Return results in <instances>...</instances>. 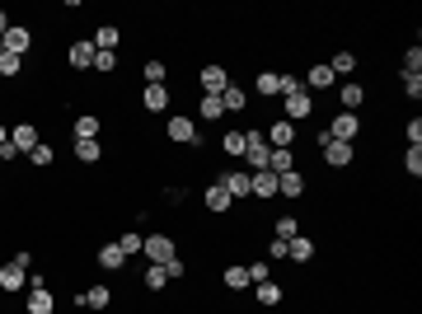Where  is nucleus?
I'll use <instances>...</instances> for the list:
<instances>
[{
	"instance_id": "f257e3e1",
	"label": "nucleus",
	"mask_w": 422,
	"mask_h": 314,
	"mask_svg": "<svg viewBox=\"0 0 422 314\" xmlns=\"http://www.w3.org/2000/svg\"><path fill=\"white\" fill-rule=\"evenodd\" d=\"M267 155H272V145L263 141V131H258V127H249V131H244V164H249V173L267 169Z\"/></svg>"
},
{
	"instance_id": "f03ea898",
	"label": "nucleus",
	"mask_w": 422,
	"mask_h": 314,
	"mask_svg": "<svg viewBox=\"0 0 422 314\" xmlns=\"http://www.w3.org/2000/svg\"><path fill=\"white\" fill-rule=\"evenodd\" d=\"M29 253H15V258H10V263L0 267V291H19V286L29 282Z\"/></svg>"
},
{
	"instance_id": "7ed1b4c3",
	"label": "nucleus",
	"mask_w": 422,
	"mask_h": 314,
	"mask_svg": "<svg viewBox=\"0 0 422 314\" xmlns=\"http://www.w3.org/2000/svg\"><path fill=\"white\" fill-rule=\"evenodd\" d=\"M141 253H146V258H150V263H174V258H178V253H174V239L169 235H150L146 239V244H141Z\"/></svg>"
},
{
	"instance_id": "20e7f679",
	"label": "nucleus",
	"mask_w": 422,
	"mask_h": 314,
	"mask_svg": "<svg viewBox=\"0 0 422 314\" xmlns=\"http://www.w3.org/2000/svg\"><path fill=\"white\" fill-rule=\"evenodd\" d=\"M263 141L272 145V150H291V141H296V122H286V117H277V122L263 131Z\"/></svg>"
},
{
	"instance_id": "39448f33",
	"label": "nucleus",
	"mask_w": 422,
	"mask_h": 314,
	"mask_svg": "<svg viewBox=\"0 0 422 314\" xmlns=\"http://www.w3.org/2000/svg\"><path fill=\"white\" fill-rule=\"evenodd\" d=\"M281 104H286V122H305L314 113V99L305 94V90H296V94H281Z\"/></svg>"
},
{
	"instance_id": "423d86ee",
	"label": "nucleus",
	"mask_w": 422,
	"mask_h": 314,
	"mask_svg": "<svg viewBox=\"0 0 422 314\" xmlns=\"http://www.w3.org/2000/svg\"><path fill=\"white\" fill-rule=\"evenodd\" d=\"M328 136H333V141H357V131H361V122H357V113H338V117H333V127H324Z\"/></svg>"
},
{
	"instance_id": "0eeeda50",
	"label": "nucleus",
	"mask_w": 422,
	"mask_h": 314,
	"mask_svg": "<svg viewBox=\"0 0 422 314\" xmlns=\"http://www.w3.org/2000/svg\"><path fill=\"white\" fill-rule=\"evenodd\" d=\"M249 197H277V173L272 169H258V173H249Z\"/></svg>"
},
{
	"instance_id": "6e6552de",
	"label": "nucleus",
	"mask_w": 422,
	"mask_h": 314,
	"mask_svg": "<svg viewBox=\"0 0 422 314\" xmlns=\"http://www.w3.org/2000/svg\"><path fill=\"white\" fill-rule=\"evenodd\" d=\"M338 99H343V113H357L361 104H366V85L347 80V85H338Z\"/></svg>"
},
{
	"instance_id": "1a4fd4ad",
	"label": "nucleus",
	"mask_w": 422,
	"mask_h": 314,
	"mask_svg": "<svg viewBox=\"0 0 422 314\" xmlns=\"http://www.w3.org/2000/svg\"><path fill=\"white\" fill-rule=\"evenodd\" d=\"M10 145H15L19 155H24V150H33V145H38V127H33V122L10 127Z\"/></svg>"
},
{
	"instance_id": "9d476101",
	"label": "nucleus",
	"mask_w": 422,
	"mask_h": 314,
	"mask_svg": "<svg viewBox=\"0 0 422 314\" xmlns=\"http://www.w3.org/2000/svg\"><path fill=\"white\" fill-rule=\"evenodd\" d=\"M324 164L328 169H347V164H352V145L347 141H328L324 145Z\"/></svg>"
},
{
	"instance_id": "9b49d317",
	"label": "nucleus",
	"mask_w": 422,
	"mask_h": 314,
	"mask_svg": "<svg viewBox=\"0 0 422 314\" xmlns=\"http://www.w3.org/2000/svg\"><path fill=\"white\" fill-rule=\"evenodd\" d=\"M220 188L230 192V197H249V169H225Z\"/></svg>"
},
{
	"instance_id": "f8f14e48",
	"label": "nucleus",
	"mask_w": 422,
	"mask_h": 314,
	"mask_svg": "<svg viewBox=\"0 0 422 314\" xmlns=\"http://www.w3.org/2000/svg\"><path fill=\"white\" fill-rule=\"evenodd\" d=\"M0 43H5V52L24 57V52H29V43H33V33H29V29H19V24H10V33H5Z\"/></svg>"
},
{
	"instance_id": "ddd939ff",
	"label": "nucleus",
	"mask_w": 422,
	"mask_h": 314,
	"mask_svg": "<svg viewBox=\"0 0 422 314\" xmlns=\"http://www.w3.org/2000/svg\"><path fill=\"white\" fill-rule=\"evenodd\" d=\"M202 90L206 94H220V90H225V85H230V76H225V66H202Z\"/></svg>"
},
{
	"instance_id": "4468645a",
	"label": "nucleus",
	"mask_w": 422,
	"mask_h": 314,
	"mask_svg": "<svg viewBox=\"0 0 422 314\" xmlns=\"http://www.w3.org/2000/svg\"><path fill=\"white\" fill-rule=\"evenodd\" d=\"M164 131H169V141H188V145H197V127L188 122V117H169V122H164Z\"/></svg>"
},
{
	"instance_id": "2eb2a0df",
	"label": "nucleus",
	"mask_w": 422,
	"mask_h": 314,
	"mask_svg": "<svg viewBox=\"0 0 422 314\" xmlns=\"http://www.w3.org/2000/svg\"><path fill=\"white\" fill-rule=\"evenodd\" d=\"M300 192H305V178H300V169L277 173V197H300Z\"/></svg>"
},
{
	"instance_id": "dca6fc26",
	"label": "nucleus",
	"mask_w": 422,
	"mask_h": 314,
	"mask_svg": "<svg viewBox=\"0 0 422 314\" xmlns=\"http://www.w3.org/2000/svg\"><path fill=\"white\" fill-rule=\"evenodd\" d=\"M24 310H29V314H52V310H57V300H52V291H47V286H33Z\"/></svg>"
},
{
	"instance_id": "f3484780",
	"label": "nucleus",
	"mask_w": 422,
	"mask_h": 314,
	"mask_svg": "<svg viewBox=\"0 0 422 314\" xmlns=\"http://www.w3.org/2000/svg\"><path fill=\"white\" fill-rule=\"evenodd\" d=\"M141 104L150 113H164L169 108V90H164V85H146V90H141Z\"/></svg>"
},
{
	"instance_id": "a211bd4d",
	"label": "nucleus",
	"mask_w": 422,
	"mask_h": 314,
	"mask_svg": "<svg viewBox=\"0 0 422 314\" xmlns=\"http://www.w3.org/2000/svg\"><path fill=\"white\" fill-rule=\"evenodd\" d=\"M99 127H104V122H99L94 113H80L71 131H76V141H99Z\"/></svg>"
},
{
	"instance_id": "6ab92c4d",
	"label": "nucleus",
	"mask_w": 422,
	"mask_h": 314,
	"mask_svg": "<svg viewBox=\"0 0 422 314\" xmlns=\"http://www.w3.org/2000/svg\"><path fill=\"white\" fill-rule=\"evenodd\" d=\"M286 258H296V263H310V258H314V239H305V235L286 239Z\"/></svg>"
},
{
	"instance_id": "aec40b11",
	"label": "nucleus",
	"mask_w": 422,
	"mask_h": 314,
	"mask_svg": "<svg viewBox=\"0 0 422 314\" xmlns=\"http://www.w3.org/2000/svg\"><path fill=\"white\" fill-rule=\"evenodd\" d=\"M66 62L76 66V71L94 66V43H71V52H66Z\"/></svg>"
},
{
	"instance_id": "412c9836",
	"label": "nucleus",
	"mask_w": 422,
	"mask_h": 314,
	"mask_svg": "<svg viewBox=\"0 0 422 314\" xmlns=\"http://www.w3.org/2000/svg\"><path fill=\"white\" fill-rule=\"evenodd\" d=\"M118 43H122V33L113 29V24H104V29L94 33V52H118Z\"/></svg>"
},
{
	"instance_id": "4be33fe9",
	"label": "nucleus",
	"mask_w": 422,
	"mask_h": 314,
	"mask_svg": "<svg viewBox=\"0 0 422 314\" xmlns=\"http://www.w3.org/2000/svg\"><path fill=\"white\" fill-rule=\"evenodd\" d=\"M220 104H225V113H244V104H249V94H244L239 85H225V90H220Z\"/></svg>"
},
{
	"instance_id": "5701e85b",
	"label": "nucleus",
	"mask_w": 422,
	"mask_h": 314,
	"mask_svg": "<svg viewBox=\"0 0 422 314\" xmlns=\"http://www.w3.org/2000/svg\"><path fill=\"white\" fill-rule=\"evenodd\" d=\"M202 202H206V211H230V202H234V197H230L225 188H220V183H211Z\"/></svg>"
},
{
	"instance_id": "b1692460",
	"label": "nucleus",
	"mask_w": 422,
	"mask_h": 314,
	"mask_svg": "<svg viewBox=\"0 0 422 314\" xmlns=\"http://www.w3.org/2000/svg\"><path fill=\"white\" fill-rule=\"evenodd\" d=\"M122 263H127V253L118 249V244H104V249H99V267H104V272H118Z\"/></svg>"
},
{
	"instance_id": "393cba45",
	"label": "nucleus",
	"mask_w": 422,
	"mask_h": 314,
	"mask_svg": "<svg viewBox=\"0 0 422 314\" xmlns=\"http://www.w3.org/2000/svg\"><path fill=\"white\" fill-rule=\"evenodd\" d=\"M328 71H333V80H338V76H352V71H357V52H333Z\"/></svg>"
},
{
	"instance_id": "a878e982",
	"label": "nucleus",
	"mask_w": 422,
	"mask_h": 314,
	"mask_svg": "<svg viewBox=\"0 0 422 314\" xmlns=\"http://www.w3.org/2000/svg\"><path fill=\"white\" fill-rule=\"evenodd\" d=\"M197 113H202L206 122H220V117H225V104H220V94H202V104H197Z\"/></svg>"
},
{
	"instance_id": "bb28decb",
	"label": "nucleus",
	"mask_w": 422,
	"mask_h": 314,
	"mask_svg": "<svg viewBox=\"0 0 422 314\" xmlns=\"http://www.w3.org/2000/svg\"><path fill=\"white\" fill-rule=\"evenodd\" d=\"M225 286H230V291H244V286H253V282H249V267L230 263V267H225Z\"/></svg>"
},
{
	"instance_id": "cd10ccee",
	"label": "nucleus",
	"mask_w": 422,
	"mask_h": 314,
	"mask_svg": "<svg viewBox=\"0 0 422 314\" xmlns=\"http://www.w3.org/2000/svg\"><path fill=\"white\" fill-rule=\"evenodd\" d=\"M305 85H310V90H328V85H338V80H333V71H328V66H310Z\"/></svg>"
},
{
	"instance_id": "c85d7f7f",
	"label": "nucleus",
	"mask_w": 422,
	"mask_h": 314,
	"mask_svg": "<svg viewBox=\"0 0 422 314\" xmlns=\"http://www.w3.org/2000/svg\"><path fill=\"white\" fill-rule=\"evenodd\" d=\"M85 305H90V310H108V305H113L108 286H90V291H85Z\"/></svg>"
},
{
	"instance_id": "c756f323",
	"label": "nucleus",
	"mask_w": 422,
	"mask_h": 314,
	"mask_svg": "<svg viewBox=\"0 0 422 314\" xmlns=\"http://www.w3.org/2000/svg\"><path fill=\"white\" fill-rule=\"evenodd\" d=\"M267 169H272V173L296 169V155H291V150H272V155H267Z\"/></svg>"
},
{
	"instance_id": "7c9ffc66",
	"label": "nucleus",
	"mask_w": 422,
	"mask_h": 314,
	"mask_svg": "<svg viewBox=\"0 0 422 314\" xmlns=\"http://www.w3.org/2000/svg\"><path fill=\"white\" fill-rule=\"evenodd\" d=\"M220 145H225V155L230 159H244V131H225V141Z\"/></svg>"
},
{
	"instance_id": "2f4dec72",
	"label": "nucleus",
	"mask_w": 422,
	"mask_h": 314,
	"mask_svg": "<svg viewBox=\"0 0 422 314\" xmlns=\"http://www.w3.org/2000/svg\"><path fill=\"white\" fill-rule=\"evenodd\" d=\"M113 244H118V249L127 253V258H132V253H141V244H146V235H136V230H127L122 239H113Z\"/></svg>"
},
{
	"instance_id": "473e14b6",
	"label": "nucleus",
	"mask_w": 422,
	"mask_h": 314,
	"mask_svg": "<svg viewBox=\"0 0 422 314\" xmlns=\"http://www.w3.org/2000/svg\"><path fill=\"white\" fill-rule=\"evenodd\" d=\"M24 71V57H15V52H0V76L10 80V76H19Z\"/></svg>"
},
{
	"instance_id": "72a5a7b5",
	"label": "nucleus",
	"mask_w": 422,
	"mask_h": 314,
	"mask_svg": "<svg viewBox=\"0 0 422 314\" xmlns=\"http://www.w3.org/2000/svg\"><path fill=\"white\" fill-rule=\"evenodd\" d=\"M253 286H258V305H277V300H281V286L277 282H253Z\"/></svg>"
},
{
	"instance_id": "f704fd0d",
	"label": "nucleus",
	"mask_w": 422,
	"mask_h": 314,
	"mask_svg": "<svg viewBox=\"0 0 422 314\" xmlns=\"http://www.w3.org/2000/svg\"><path fill=\"white\" fill-rule=\"evenodd\" d=\"M141 76H146V85H164L169 66H164V62H146V71H141Z\"/></svg>"
},
{
	"instance_id": "c9c22d12",
	"label": "nucleus",
	"mask_w": 422,
	"mask_h": 314,
	"mask_svg": "<svg viewBox=\"0 0 422 314\" xmlns=\"http://www.w3.org/2000/svg\"><path fill=\"white\" fill-rule=\"evenodd\" d=\"M164 282H169V272H164L160 263H146V286H150V291H160Z\"/></svg>"
},
{
	"instance_id": "e433bc0d",
	"label": "nucleus",
	"mask_w": 422,
	"mask_h": 314,
	"mask_svg": "<svg viewBox=\"0 0 422 314\" xmlns=\"http://www.w3.org/2000/svg\"><path fill=\"white\" fill-rule=\"evenodd\" d=\"M258 94H281V76L277 71H263V76H258Z\"/></svg>"
},
{
	"instance_id": "4c0bfd02",
	"label": "nucleus",
	"mask_w": 422,
	"mask_h": 314,
	"mask_svg": "<svg viewBox=\"0 0 422 314\" xmlns=\"http://www.w3.org/2000/svg\"><path fill=\"white\" fill-rule=\"evenodd\" d=\"M104 155L99 150V141H76V159H85V164H94V159Z\"/></svg>"
},
{
	"instance_id": "58836bf2",
	"label": "nucleus",
	"mask_w": 422,
	"mask_h": 314,
	"mask_svg": "<svg viewBox=\"0 0 422 314\" xmlns=\"http://www.w3.org/2000/svg\"><path fill=\"white\" fill-rule=\"evenodd\" d=\"M300 235V220L296 216H281L277 220V239H296Z\"/></svg>"
},
{
	"instance_id": "ea45409f",
	"label": "nucleus",
	"mask_w": 422,
	"mask_h": 314,
	"mask_svg": "<svg viewBox=\"0 0 422 314\" xmlns=\"http://www.w3.org/2000/svg\"><path fill=\"white\" fill-rule=\"evenodd\" d=\"M404 169L413 173V178L422 173V145H408V155H404Z\"/></svg>"
},
{
	"instance_id": "a19ab883",
	"label": "nucleus",
	"mask_w": 422,
	"mask_h": 314,
	"mask_svg": "<svg viewBox=\"0 0 422 314\" xmlns=\"http://www.w3.org/2000/svg\"><path fill=\"white\" fill-rule=\"evenodd\" d=\"M404 76H422V52L418 48L404 52Z\"/></svg>"
},
{
	"instance_id": "79ce46f5",
	"label": "nucleus",
	"mask_w": 422,
	"mask_h": 314,
	"mask_svg": "<svg viewBox=\"0 0 422 314\" xmlns=\"http://www.w3.org/2000/svg\"><path fill=\"white\" fill-rule=\"evenodd\" d=\"M113 66H118V52H94V71L99 76H108Z\"/></svg>"
},
{
	"instance_id": "37998d69",
	"label": "nucleus",
	"mask_w": 422,
	"mask_h": 314,
	"mask_svg": "<svg viewBox=\"0 0 422 314\" xmlns=\"http://www.w3.org/2000/svg\"><path fill=\"white\" fill-rule=\"evenodd\" d=\"M29 159L38 164V169H43V164H52V145H47V141H38V145L29 150Z\"/></svg>"
},
{
	"instance_id": "c03bdc74",
	"label": "nucleus",
	"mask_w": 422,
	"mask_h": 314,
	"mask_svg": "<svg viewBox=\"0 0 422 314\" xmlns=\"http://www.w3.org/2000/svg\"><path fill=\"white\" fill-rule=\"evenodd\" d=\"M404 94L408 99H422V76H404Z\"/></svg>"
},
{
	"instance_id": "a18cd8bd",
	"label": "nucleus",
	"mask_w": 422,
	"mask_h": 314,
	"mask_svg": "<svg viewBox=\"0 0 422 314\" xmlns=\"http://www.w3.org/2000/svg\"><path fill=\"white\" fill-rule=\"evenodd\" d=\"M404 136H408V145H422V122H418V117L404 127Z\"/></svg>"
},
{
	"instance_id": "49530a36",
	"label": "nucleus",
	"mask_w": 422,
	"mask_h": 314,
	"mask_svg": "<svg viewBox=\"0 0 422 314\" xmlns=\"http://www.w3.org/2000/svg\"><path fill=\"white\" fill-rule=\"evenodd\" d=\"M267 277H272V267H267V263H253L249 267V282H267Z\"/></svg>"
},
{
	"instance_id": "de8ad7c7",
	"label": "nucleus",
	"mask_w": 422,
	"mask_h": 314,
	"mask_svg": "<svg viewBox=\"0 0 422 314\" xmlns=\"http://www.w3.org/2000/svg\"><path fill=\"white\" fill-rule=\"evenodd\" d=\"M267 258H286V239H272L267 244Z\"/></svg>"
},
{
	"instance_id": "09e8293b",
	"label": "nucleus",
	"mask_w": 422,
	"mask_h": 314,
	"mask_svg": "<svg viewBox=\"0 0 422 314\" xmlns=\"http://www.w3.org/2000/svg\"><path fill=\"white\" fill-rule=\"evenodd\" d=\"M5 33H10V15H5V10H0V38H5Z\"/></svg>"
},
{
	"instance_id": "8fccbe9b",
	"label": "nucleus",
	"mask_w": 422,
	"mask_h": 314,
	"mask_svg": "<svg viewBox=\"0 0 422 314\" xmlns=\"http://www.w3.org/2000/svg\"><path fill=\"white\" fill-rule=\"evenodd\" d=\"M0 145H10V127H0Z\"/></svg>"
},
{
	"instance_id": "3c124183",
	"label": "nucleus",
	"mask_w": 422,
	"mask_h": 314,
	"mask_svg": "<svg viewBox=\"0 0 422 314\" xmlns=\"http://www.w3.org/2000/svg\"><path fill=\"white\" fill-rule=\"evenodd\" d=\"M0 52H5V43H0Z\"/></svg>"
},
{
	"instance_id": "603ef678",
	"label": "nucleus",
	"mask_w": 422,
	"mask_h": 314,
	"mask_svg": "<svg viewBox=\"0 0 422 314\" xmlns=\"http://www.w3.org/2000/svg\"><path fill=\"white\" fill-rule=\"evenodd\" d=\"M0 164H5V159H0Z\"/></svg>"
}]
</instances>
